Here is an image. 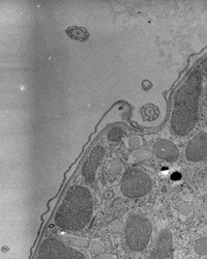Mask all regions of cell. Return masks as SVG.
I'll list each match as a JSON object with an SVG mask.
<instances>
[{
    "label": "cell",
    "instance_id": "obj_1",
    "mask_svg": "<svg viewBox=\"0 0 207 259\" xmlns=\"http://www.w3.org/2000/svg\"><path fill=\"white\" fill-rule=\"evenodd\" d=\"M202 90V74L194 70L177 90L172 106L170 125L177 136H185L198 121L199 98Z\"/></svg>",
    "mask_w": 207,
    "mask_h": 259
},
{
    "label": "cell",
    "instance_id": "obj_2",
    "mask_svg": "<svg viewBox=\"0 0 207 259\" xmlns=\"http://www.w3.org/2000/svg\"><path fill=\"white\" fill-rule=\"evenodd\" d=\"M93 213V197L85 186H72L58 207L54 222L65 231H80L90 222Z\"/></svg>",
    "mask_w": 207,
    "mask_h": 259
},
{
    "label": "cell",
    "instance_id": "obj_3",
    "mask_svg": "<svg viewBox=\"0 0 207 259\" xmlns=\"http://www.w3.org/2000/svg\"><path fill=\"white\" fill-rule=\"evenodd\" d=\"M152 233L150 221L141 214L133 213L127 219L124 237L131 251L141 252L146 249Z\"/></svg>",
    "mask_w": 207,
    "mask_h": 259
},
{
    "label": "cell",
    "instance_id": "obj_4",
    "mask_svg": "<svg viewBox=\"0 0 207 259\" xmlns=\"http://www.w3.org/2000/svg\"><path fill=\"white\" fill-rule=\"evenodd\" d=\"M153 187L152 179L140 168H129L122 176L120 189L126 197L131 199L141 198L150 193Z\"/></svg>",
    "mask_w": 207,
    "mask_h": 259
},
{
    "label": "cell",
    "instance_id": "obj_5",
    "mask_svg": "<svg viewBox=\"0 0 207 259\" xmlns=\"http://www.w3.org/2000/svg\"><path fill=\"white\" fill-rule=\"evenodd\" d=\"M36 259H86V257L65 243L49 237L41 244Z\"/></svg>",
    "mask_w": 207,
    "mask_h": 259
},
{
    "label": "cell",
    "instance_id": "obj_6",
    "mask_svg": "<svg viewBox=\"0 0 207 259\" xmlns=\"http://www.w3.org/2000/svg\"><path fill=\"white\" fill-rule=\"evenodd\" d=\"M147 259H174L173 235L170 229L164 228L160 233Z\"/></svg>",
    "mask_w": 207,
    "mask_h": 259
},
{
    "label": "cell",
    "instance_id": "obj_7",
    "mask_svg": "<svg viewBox=\"0 0 207 259\" xmlns=\"http://www.w3.org/2000/svg\"><path fill=\"white\" fill-rule=\"evenodd\" d=\"M185 158L196 163L207 158V133L200 132L195 135L185 148Z\"/></svg>",
    "mask_w": 207,
    "mask_h": 259
},
{
    "label": "cell",
    "instance_id": "obj_8",
    "mask_svg": "<svg viewBox=\"0 0 207 259\" xmlns=\"http://www.w3.org/2000/svg\"><path fill=\"white\" fill-rule=\"evenodd\" d=\"M106 149L101 145L95 146L91 153L88 155L86 161L82 168V176L88 184H93L95 181L96 170L100 165L104 157H105Z\"/></svg>",
    "mask_w": 207,
    "mask_h": 259
},
{
    "label": "cell",
    "instance_id": "obj_9",
    "mask_svg": "<svg viewBox=\"0 0 207 259\" xmlns=\"http://www.w3.org/2000/svg\"><path fill=\"white\" fill-rule=\"evenodd\" d=\"M152 152L158 159L170 163L176 162L179 159V149L176 144L170 140H158L153 145Z\"/></svg>",
    "mask_w": 207,
    "mask_h": 259
},
{
    "label": "cell",
    "instance_id": "obj_10",
    "mask_svg": "<svg viewBox=\"0 0 207 259\" xmlns=\"http://www.w3.org/2000/svg\"><path fill=\"white\" fill-rule=\"evenodd\" d=\"M123 135H124V131H123L122 127H120V126H113V127H111L109 130L107 138H108V140L110 142L117 143V142L121 141Z\"/></svg>",
    "mask_w": 207,
    "mask_h": 259
},
{
    "label": "cell",
    "instance_id": "obj_11",
    "mask_svg": "<svg viewBox=\"0 0 207 259\" xmlns=\"http://www.w3.org/2000/svg\"><path fill=\"white\" fill-rule=\"evenodd\" d=\"M68 33L72 38L79 39V40H84L88 37V32L86 31V29L81 28V27H76V26L71 27L68 30Z\"/></svg>",
    "mask_w": 207,
    "mask_h": 259
},
{
    "label": "cell",
    "instance_id": "obj_12",
    "mask_svg": "<svg viewBox=\"0 0 207 259\" xmlns=\"http://www.w3.org/2000/svg\"><path fill=\"white\" fill-rule=\"evenodd\" d=\"M194 250L200 256L207 255V236H202L200 239L196 240L194 244Z\"/></svg>",
    "mask_w": 207,
    "mask_h": 259
},
{
    "label": "cell",
    "instance_id": "obj_13",
    "mask_svg": "<svg viewBox=\"0 0 207 259\" xmlns=\"http://www.w3.org/2000/svg\"><path fill=\"white\" fill-rule=\"evenodd\" d=\"M66 241L71 244L72 246L75 247H80V248H85L88 246V241L85 239H81V237L77 236H68L66 237Z\"/></svg>",
    "mask_w": 207,
    "mask_h": 259
},
{
    "label": "cell",
    "instance_id": "obj_14",
    "mask_svg": "<svg viewBox=\"0 0 207 259\" xmlns=\"http://www.w3.org/2000/svg\"><path fill=\"white\" fill-rule=\"evenodd\" d=\"M104 250H105V246L102 245V243H100L99 241H92L90 243V246H89V251L91 254L93 255H99L100 253L104 252Z\"/></svg>",
    "mask_w": 207,
    "mask_h": 259
},
{
    "label": "cell",
    "instance_id": "obj_15",
    "mask_svg": "<svg viewBox=\"0 0 207 259\" xmlns=\"http://www.w3.org/2000/svg\"><path fill=\"white\" fill-rule=\"evenodd\" d=\"M143 144V139L140 136L134 135L129 138V146L131 149H139Z\"/></svg>",
    "mask_w": 207,
    "mask_h": 259
},
{
    "label": "cell",
    "instance_id": "obj_16",
    "mask_svg": "<svg viewBox=\"0 0 207 259\" xmlns=\"http://www.w3.org/2000/svg\"><path fill=\"white\" fill-rule=\"evenodd\" d=\"M137 160L140 161H146L151 158V153L148 152V150H137V152L134 153L133 155Z\"/></svg>",
    "mask_w": 207,
    "mask_h": 259
},
{
    "label": "cell",
    "instance_id": "obj_17",
    "mask_svg": "<svg viewBox=\"0 0 207 259\" xmlns=\"http://www.w3.org/2000/svg\"><path fill=\"white\" fill-rule=\"evenodd\" d=\"M110 228H111V230H112L113 232L119 233V232H121V231L123 230L124 226H123V224H122L121 222L116 221V222H114V223H112V224L110 225Z\"/></svg>",
    "mask_w": 207,
    "mask_h": 259
},
{
    "label": "cell",
    "instance_id": "obj_18",
    "mask_svg": "<svg viewBox=\"0 0 207 259\" xmlns=\"http://www.w3.org/2000/svg\"><path fill=\"white\" fill-rule=\"evenodd\" d=\"M110 170L113 172V174L118 175L119 172L122 170V166H121V164H120V163H118V162H114V163L110 166Z\"/></svg>",
    "mask_w": 207,
    "mask_h": 259
},
{
    "label": "cell",
    "instance_id": "obj_19",
    "mask_svg": "<svg viewBox=\"0 0 207 259\" xmlns=\"http://www.w3.org/2000/svg\"><path fill=\"white\" fill-rule=\"evenodd\" d=\"M98 259H114V257L108 254H104V255H100Z\"/></svg>",
    "mask_w": 207,
    "mask_h": 259
},
{
    "label": "cell",
    "instance_id": "obj_20",
    "mask_svg": "<svg viewBox=\"0 0 207 259\" xmlns=\"http://www.w3.org/2000/svg\"><path fill=\"white\" fill-rule=\"evenodd\" d=\"M201 69H202V70H204L205 72H207V57H206V59L202 62V64H201Z\"/></svg>",
    "mask_w": 207,
    "mask_h": 259
}]
</instances>
